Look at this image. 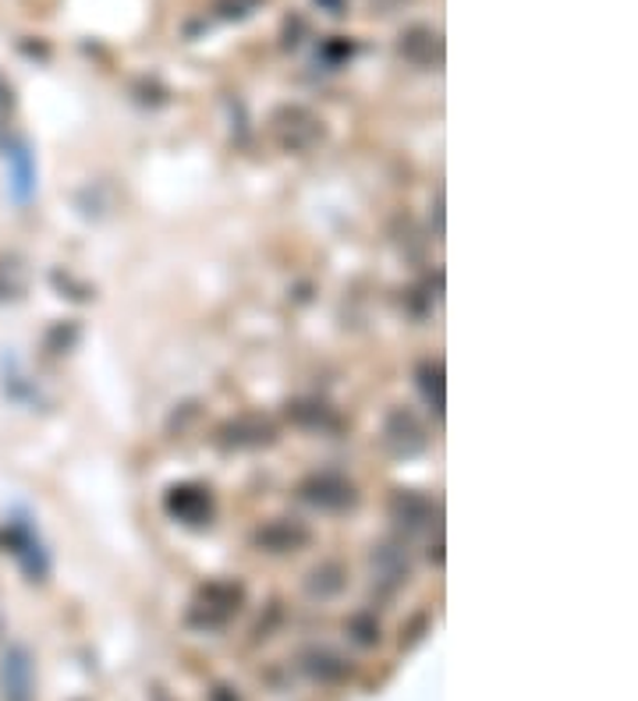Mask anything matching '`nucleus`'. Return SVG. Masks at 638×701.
I'll use <instances>...</instances> for the list:
<instances>
[{
	"instance_id": "nucleus-1",
	"label": "nucleus",
	"mask_w": 638,
	"mask_h": 701,
	"mask_svg": "<svg viewBox=\"0 0 638 701\" xmlns=\"http://www.w3.org/2000/svg\"><path fill=\"white\" fill-rule=\"evenodd\" d=\"M256 0H224V14H248Z\"/></svg>"
}]
</instances>
